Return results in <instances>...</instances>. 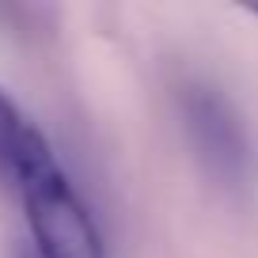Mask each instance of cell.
Returning a JSON list of instances; mask_svg holds the SVG:
<instances>
[{
	"instance_id": "obj_1",
	"label": "cell",
	"mask_w": 258,
	"mask_h": 258,
	"mask_svg": "<svg viewBox=\"0 0 258 258\" xmlns=\"http://www.w3.org/2000/svg\"><path fill=\"white\" fill-rule=\"evenodd\" d=\"M23 198V217L38 258H106L103 235L91 220L88 205L73 190L64 167L57 163L46 133L34 121L19 133L8 163Z\"/></svg>"
},
{
	"instance_id": "obj_2",
	"label": "cell",
	"mask_w": 258,
	"mask_h": 258,
	"mask_svg": "<svg viewBox=\"0 0 258 258\" xmlns=\"http://www.w3.org/2000/svg\"><path fill=\"white\" fill-rule=\"evenodd\" d=\"M23 129H27V118L19 114V106L0 91V163H8V156H12V148H16Z\"/></svg>"
}]
</instances>
